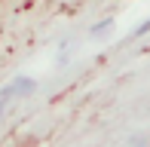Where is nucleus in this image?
<instances>
[{"label":"nucleus","mask_w":150,"mask_h":147,"mask_svg":"<svg viewBox=\"0 0 150 147\" xmlns=\"http://www.w3.org/2000/svg\"><path fill=\"white\" fill-rule=\"evenodd\" d=\"M150 31V18H144V22H138V28L132 31V37H141V34H147Z\"/></svg>","instance_id":"f03ea898"},{"label":"nucleus","mask_w":150,"mask_h":147,"mask_svg":"<svg viewBox=\"0 0 150 147\" xmlns=\"http://www.w3.org/2000/svg\"><path fill=\"white\" fill-rule=\"evenodd\" d=\"M110 28H113V18H101V22L92 28V37H104V34H110Z\"/></svg>","instance_id":"f257e3e1"}]
</instances>
